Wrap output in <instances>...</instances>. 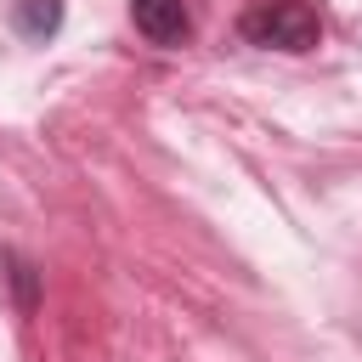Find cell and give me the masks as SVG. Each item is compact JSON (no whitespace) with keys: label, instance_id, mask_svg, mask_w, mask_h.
Wrapping results in <instances>:
<instances>
[{"label":"cell","instance_id":"1","mask_svg":"<svg viewBox=\"0 0 362 362\" xmlns=\"http://www.w3.org/2000/svg\"><path fill=\"white\" fill-rule=\"evenodd\" d=\"M243 40L249 45H266V51H311L322 23H317V6L311 0H260L243 11Z\"/></svg>","mask_w":362,"mask_h":362},{"label":"cell","instance_id":"2","mask_svg":"<svg viewBox=\"0 0 362 362\" xmlns=\"http://www.w3.org/2000/svg\"><path fill=\"white\" fill-rule=\"evenodd\" d=\"M130 17L153 45H187V34H192V17L181 0H130Z\"/></svg>","mask_w":362,"mask_h":362},{"label":"cell","instance_id":"3","mask_svg":"<svg viewBox=\"0 0 362 362\" xmlns=\"http://www.w3.org/2000/svg\"><path fill=\"white\" fill-rule=\"evenodd\" d=\"M11 23L23 40H51L62 28V0H11Z\"/></svg>","mask_w":362,"mask_h":362},{"label":"cell","instance_id":"4","mask_svg":"<svg viewBox=\"0 0 362 362\" xmlns=\"http://www.w3.org/2000/svg\"><path fill=\"white\" fill-rule=\"evenodd\" d=\"M11 283H17V305H23V311H34V266H28V260H17V255H11Z\"/></svg>","mask_w":362,"mask_h":362}]
</instances>
